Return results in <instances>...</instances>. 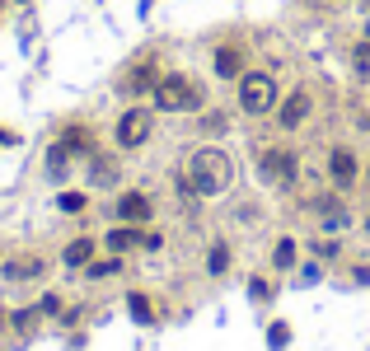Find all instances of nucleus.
Instances as JSON below:
<instances>
[{"instance_id":"f257e3e1","label":"nucleus","mask_w":370,"mask_h":351,"mask_svg":"<svg viewBox=\"0 0 370 351\" xmlns=\"http://www.w3.org/2000/svg\"><path fill=\"white\" fill-rule=\"evenodd\" d=\"M188 188H192V193H202V197L230 193V188H235V159L225 155V150H216V146L192 150V159H188Z\"/></svg>"},{"instance_id":"f03ea898","label":"nucleus","mask_w":370,"mask_h":351,"mask_svg":"<svg viewBox=\"0 0 370 351\" xmlns=\"http://www.w3.org/2000/svg\"><path fill=\"white\" fill-rule=\"evenodd\" d=\"M277 103H281L277 75H268V70H248V75H239V108H244L248 117L277 113Z\"/></svg>"},{"instance_id":"7ed1b4c3","label":"nucleus","mask_w":370,"mask_h":351,"mask_svg":"<svg viewBox=\"0 0 370 351\" xmlns=\"http://www.w3.org/2000/svg\"><path fill=\"white\" fill-rule=\"evenodd\" d=\"M150 99H155L159 113H192V108L202 103V90H197L188 75H159Z\"/></svg>"},{"instance_id":"20e7f679","label":"nucleus","mask_w":370,"mask_h":351,"mask_svg":"<svg viewBox=\"0 0 370 351\" xmlns=\"http://www.w3.org/2000/svg\"><path fill=\"white\" fill-rule=\"evenodd\" d=\"M150 131H155V113H150V108H127V113L117 117V146L122 150L146 146Z\"/></svg>"},{"instance_id":"39448f33","label":"nucleus","mask_w":370,"mask_h":351,"mask_svg":"<svg viewBox=\"0 0 370 351\" xmlns=\"http://www.w3.org/2000/svg\"><path fill=\"white\" fill-rule=\"evenodd\" d=\"M258 169H263V178H277V183H286V188H291L295 183V173H300V159L291 155V150H263L258 155Z\"/></svg>"},{"instance_id":"423d86ee","label":"nucleus","mask_w":370,"mask_h":351,"mask_svg":"<svg viewBox=\"0 0 370 351\" xmlns=\"http://www.w3.org/2000/svg\"><path fill=\"white\" fill-rule=\"evenodd\" d=\"M164 239L159 234H146V230H136V225H117L108 234V249L112 253H132V249H159Z\"/></svg>"},{"instance_id":"0eeeda50","label":"nucleus","mask_w":370,"mask_h":351,"mask_svg":"<svg viewBox=\"0 0 370 351\" xmlns=\"http://www.w3.org/2000/svg\"><path fill=\"white\" fill-rule=\"evenodd\" d=\"M310 108H314V103H310V94L295 90L291 99H281V103H277V122L286 126V131H295V126H300L305 117H310Z\"/></svg>"},{"instance_id":"6e6552de","label":"nucleus","mask_w":370,"mask_h":351,"mask_svg":"<svg viewBox=\"0 0 370 351\" xmlns=\"http://www.w3.org/2000/svg\"><path fill=\"white\" fill-rule=\"evenodd\" d=\"M150 215H155L150 197H141V193H122L117 197V220H127V225H146Z\"/></svg>"},{"instance_id":"1a4fd4ad","label":"nucleus","mask_w":370,"mask_h":351,"mask_svg":"<svg viewBox=\"0 0 370 351\" xmlns=\"http://www.w3.org/2000/svg\"><path fill=\"white\" fill-rule=\"evenodd\" d=\"M328 173H333L337 188H352V183H356V155H352V150H333V155H328Z\"/></svg>"},{"instance_id":"9d476101","label":"nucleus","mask_w":370,"mask_h":351,"mask_svg":"<svg viewBox=\"0 0 370 351\" xmlns=\"http://www.w3.org/2000/svg\"><path fill=\"white\" fill-rule=\"evenodd\" d=\"M0 272L10 276V281H33V276H43V258H14V262H5Z\"/></svg>"},{"instance_id":"9b49d317","label":"nucleus","mask_w":370,"mask_h":351,"mask_svg":"<svg viewBox=\"0 0 370 351\" xmlns=\"http://www.w3.org/2000/svg\"><path fill=\"white\" fill-rule=\"evenodd\" d=\"M90 258H94V239H75V244H66V253H61L66 267H85Z\"/></svg>"},{"instance_id":"f8f14e48","label":"nucleus","mask_w":370,"mask_h":351,"mask_svg":"<svg viewBox=\"0 0 370 351\" xmlns=\"http://www.w3.org/2000/svg\"><path fill=\"white\" fill-rule=\"evenodd\" d=\"M216 75H221V80L239 75V52H235V47H221V52H216Z\"/></svg>"},{"instance_id":"ddd939ff","label":"nucleus","mask_w":370,"mask_h":351,"mask_svg":"<svg viewBox=\"0 0 370 351\" xmlns=\"http://www.w3.org/2000/svg\"><path fill=\"white\" fill-rule=\"evenodd\" d=\"M127 309H132V318H136V323H155V309H150V300H146L141 291H136V295H127Z\"/></svg>"},{"instance_id":"4468645a","label":"nucleus","mask_w":370,"mask_h":351,"mask_svg":"<svg viewBox=\"0 0 370 351\" xmlns=\"http://www.w3.org/2000/svg\"><path fill=\"white\" fill-rule=\"evenodd\" d=\"M127 90H132V94L155 90V66H136V70H132V80H127Z\"/></svg>"},{"instance_id":"2eb2a0df","label":"nucleus","mask_w":370,"mask_h":351,"mask_svg":"<svg viewBox=\"0 0 370 351\" xmlns=\"http://www.w3.org/2000/svg\"><path fill=\"white\" fill-rule=\"evenodd\" d=\"M272 267H281V272H286V267H295V239H281V244H277Z\"/></svg>"},{"instance_id":"dca6fc26","label":"nucleus","mask_w":370,"mask_h":351,"mask_svg":"<svg viewBox=\"0 0 370 351\" xmlns=\"http://www.w3.org/2000/svg\"><path fill=\"white\" fill-rule=\"evenodd\" d=\"M61 146H66L70 155H85V150H90V131H75V126H70L66 136H61Z\"/></svg>"},{"instance_id":"f3484780","label":"nucleus","mask_w":370,"mask_h":351,"mask_svg":"<svg viewBox=\"0 0 370 351\" xmlns=\"http://www.w3.org/2000/svg\"><path fill=\"white\" fill-rule=\"evenodd\" d=\"M56 206H61L66 215H75V211H85V206H90V197H85V193H61V197H56Z\"/></svg>"},{"instance_id":"a211bd4d","label":"nucleus","mask_w":370,"mask_h":351,"mask_svg":"<svg viewBox=\"0 0 370 351\" xmlns=\"http://www.w3.org/2000/svg\"><path fill=\"white\" fill-rule=\"evenodd\" d=\"M225 267H230V249H225V244H216V249H211V258H206V272H211V276H221Z\"/></svg>"},{"instance_id":"6ab92c4d","label":"nucleus","mask_w":370,"mask_h":351,"mask_svg":"<svg viewBox=\"0 0 370 351\" xmlns=\"http://www.w3.org/2000/svg\"><path fill=\"white\" fill-rule=\"evenodd\" d=\"M352 61H356V75H370V38L356 47V57H352Z\"/></svg>"},{"instance_id":"aec40b11","label":"nucleus","mask_w":370,"mask_h":351,"mask_svg":"<svg viewBox=\"0 0 370 351\" xmlns=\"http://www.w3.org/2000/svg\"><path fill=\"white\" fill-rule=\"evenodd\" d=\"M117 267H122L117 258H103V262H94V267H90V276H112Z\"/></svg>"},{"instance_id":"412c9836","label":"nucleus","mask_w":370,"mask_h":351,"mask_svg":"<svg viewBox=\"0 0 370 351\" xmlns=\"http://www.w3.org/2000/svg\"><path fill=\"white\" fill-rule=\"evenodd\" d=\"M94 183H112V159H94Z\"/></svg>"},{"instance_id":"4be33fe9","label":"nucleus","mask_w":370,"mask_h":351,"mask_svg":"<svg viewBox=\"0 0 370 351\" xmlns=\"http://www.w3.org/2000/svg\"><path fill=\"white\" fill-rule=\"evenodd\" d=\"M38 309H43V314H56V309H61V300H56V295H43V305H38Z\"/></svg>"},{"instance_id":"5701e85b","label":"nucleus","mask_w":370,"mask_h":351,"mask_svg":"<svg viewBox=\"0 0 370 351\" xmlns=\"http://www.w3.org/2000/svg\"><path fill=\"white\" fill-rule=\"evenodd\" d=\"M0 141H10V131H0Z\"/></svg>"},{"instance_id":"b1692460","label":"nucleus","mask_w":370,"mask_h":351,"mask_svg":"<svg viewBox=\"0 0 370 351\" xmlns=\"http://www.w3.org/2000/svg\"><path fill=\"white\" fill-rule=\"evenodd\" d=\"M366 38H370V23H366Z\"/></svg>"},{"instance_id":"393cba45","label":"nucleus","mask_w":370,"mask_h":351,"mask_svg":"<svg viewBox=\"0 0 370 351\" xmlns=\"http://www.w3.org/2000/svg\"><path fill=\"white\" fill-rule=\"evenodd\" d=\"M0 323H5V318H0Z\"/></svg>"}]
</instances>
